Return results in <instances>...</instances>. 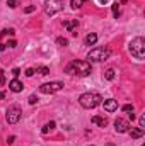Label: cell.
Instances as JSON below:
<instances>
[{
    "mask_svg": "<svg viewBox=\"0 0 145 146\" xmlns=\"http://www.w3.org/2000/svg\"><path fill=\"white\" fill-rule=\"evenodd\" d=\"M79 102H80V106L84 109H94L103 102V97L99 94H96V92H87V94H82L79 97Z\"/></svg>",
    "mask_w": 145,
    "mask_h": 146,
    "instance_id": "3957f363",
    "label": "cell"
},
{
    "mask_svg": "<svg viewBox=\"0 0 145 146\" xmlns=\"http://www.w3.org/2000/svg\"><path fill=\"white\" fill-rule=\"evenodd\" d=\"M2 99H5V92H0V100Z\"/></svg>",
    "mask_w": 145,
    "mask_h": 146,
    "instance_id": "1f68e13d",
    "label": "cell"
},
{
    "mask_svg": "<svg viewBox=\"0 0 145 146\" xmlns=\"http://www.w3.org/2000/svg\"><path fill=\"white\" fill-rule=\"evenodd\" d=\"M128 133L133 139H138V138L144 136V129H140V127H132V129H128Z\"/></svg>",
    "mask_w": 145,
    "mask_h": 146,
    "instance_id": "5bb4252c",
    "label": "cell"
},
{
    "mask_svg": "<svg viewBox=\"0 0 145 146\" xmlns=\"http://www.w3.org/2000/svg\"><path fill=\"white\" fill-rule=\"evenodd\" d=\"M114 76H116V73H114V70H113V68L106 70V73H104V78H106V80H109V82H111V80H114Z\"/></svg>",
    "mask_w": 145,
    "mask_h": 146,
    "instance_id": "e0dca14e",
    "label": "cell"
},
{
    "mask_svg": "<svg viewBox=\"0 0 145 146\" xmlns=\"http://www.w3.org/2000/svg\"><path fill=\"white\" fill-rule=\"evenodd\" d=\"M63 88V82H50V83H43L39 87V92L41 94H55V92H60Z\"/></svg>",
    "mask_w": 145,
    "mask_h": 146,
    "instance_id": "8992f818",
    "label": "cell"
},
{
    "mask_svg": "<svg viewBox=\"0 0 145 146\" xmlns=\"http://www.w3.org/2000/svg\"><path fill=\"white\" fill-rule=\"evenodd\" d=\"M36 72L39 73V75H48V73H50V68H48V66H38Z\"/></svg>",
    "mask_w": 145,
    "mask_h": 146,
    "instance_id": "44dd1931",
    "label": "cell"
},
{
    "mask_svg": "<svg viewBox=\"0 0 145 146\" xmlns=\"http://www.w3.org/2000/svg\"><path fill=\"white\" fill-rule=\"evenodd\" d=\"M123 112H126V114H132V112H133V106H130V104L123 106Z\"/></svg>",
    "mask_w": 145,
    "mask_h": 146,
    "instance_id": "7402d4cb",
    "label": "cell"
},
{
    "mask_svg": "<svg viewBox=\"0 0 145 146\" xmlns=\"http://www.w3.org/2000/svg\"><path fill=\"white\" fill-rule=\"evenodd\" d=\"M128 51H130V54L135 58V60H138V61H142L145 58V39L144 37H135V39H132V42L128 44Z\"/></svg>",
    "mask_w": 145,
    "mask_h": 146,
    "instance_id": "7a4b0ae2",
    "label": "cell"
},
{
    "mask_svg": "<svg viewBox=\"0 0 145 146\" xmlns=\"http://www.w3.org/2000/svg\"><path fill=\"white\" fill-rule=\"evenodd\" d=\"M9 88H10V92L19 94V92H22L24 85H22V82H19L17 78H14V80H10V82H9Z\"/></svg>",
    "mask_w": 145,
    "mask_h": 146,
    "instance_id": "9c48e42d",
    "label": "cell"
},
{
    "mask_svg": "<svg viewBox=\"0 0 145 146\" xmlns=\"http://www.w3.org/2000/svg\"><path fill=\"white\" fill-rule=\"evenodd\" d=\"M17 3H19V0H7V5H9L10 9H15Z\"/></svg>",
    "mask_w": 145,
    "mask_h": 146,
    "instance_id": "603a6c76",
    "label": "cell"
},
{
    "mask_svg": "<svg viewBox=\"0 0 145 146\" xmlns=\"http://www.w3.org/2000/svg\"><path fill=\"white\" fill-rule=\"evenodd\" d=\"M53 127H55V122H53V121H50V122H46V124L43 126L41 133H43V134H46V133H50V131H51Z\"/></svg>",
    "mask_w": 145,
    "mask_h": 146,
    "instance_id": "2e32d148",
    "label": "cell"
},
{
    "mask_svg": "<svg viewBox=\"0 0 145 146\" xmlns=\"http://www.w3.org/2000/svg\"><path fill=\"white\" fill-rule=\"evenodd\" d=\"M99 2H101V3H108L109 0H99Z\"/></svg>",
    "mask_w": 145,
    "mask_h": 146,
    "instance_id": "d6a6232c",
    "label": "cell"
},
{
    "mask_svg": "<svg viewBox=\"0 0 145 146\" xmlns=\"http://www.w3.org/2000/svg\"><path fill=\"white\" fill-rule=\"evenodd\" d=\"M142 146H144V145H142Z\"/></svg>",
    "mask_w": 145,
    "mask_h": 146,
    "instance_id": "836d02e7",
    "label": "cell"
},
{
    "mask_svg": "<svg viewBox=\"0 0 145 146\" xmlns=\"http://www.w3.org/2000/svg\"><path fill=\"white\" fill-rule=\"evenodd\" d=\"M63 9V2L62 0H48L44 3V12L48 15H55L56 12H60Z\"/></svg>",
    "mask_w": 145,
    "mask_h": 146,
    "instance_id": "52a82bcc",
    "label": "cell"
},
{
    "mask_svg": "<svg viewBox=\"0 0 145 146\" xmlns=\"http://www.w3.org/2000/svg\"><path fill=\"white\" fill-rule=\"evenodd\" d=\"M21 117H22V110H21L19 106H10V107L7 109V112H5V119H7L9 124H15V122H19Z\"/></svg>",
    "mask_w": 145,
    "mask_h": 146,
    "instance_id": "5b68a950",
    "label": "cell"
},
{
    "mask_svg": "<svg viewBox=\"0 0 145 146\" xmlns=\"http://www.w3.org/2000/svg\"><path fill=\"white\" fill-rule=\"evenodd\" d=\"M84 42H85V46H94V44L97 42V34H96V33L87 34V36H85V39H84Z\"/></svg>",
    "mask_w": 145,
    "mask_h": 146,
    "instance_id": "7c38bea8",
    "label": "cell"
},
{
    "mask_svg": "<svg viewBox=\"0 0 145 146\" xmlns=\"http://www.w3.org/2000/svg\"><path fill=\"white\" fill-rule=\"evenodd\" d=\"M5 85V76H3V72L0 70V87H3Z\"/></svg>",
    "mask_w": 145,
    "mask_h": 146,
    "instance_id": "4316f807",
    "label": "cell"
},
{
    "mask_svg": "<svg viewBox=\"0 0 145 146\" xmlns=\"http://www.w3.org/2000/svg\"><path fill=\"white\" fill-rule=\"evenodd\" d=\"M26 75H28V76H33V75H34V68H28V70H26Z\"/></svg>",
    "mask_w": 145,
    "mask_h": 146,
    "instance_id": "f546056e",
    "label": "cell"
},
{
    "mask_svg": "<svg viewBox=\"0 0 145 146\" xmlns=\"http://www.w3.org/2000/svg\"><path fill=\"white\" fill-rule=\"evenodd\" d=\"M67 73H70V75H79V76H87V75H91L92 72V68H91V63L89 61H82V60H75L72 61L68 66H67Z\"/></svg>",
    "mask_w": 145,
    "mask_h": 146,
    "instance_id": "6da1fadb",
    "label": "cell"
},
{
    "mask_svg": "<svg viewBox=\"0 0 145 146\" xmlns=\"http://www.w3.org/2000/svg\"><path fill=\"white\" fill-rule=\"evenodd\" d=\"M114 129H116V133H128L130 122L125 121V119H121V117H118V119L114 121Z\"/></svg>",
    "mask_w": 145,
    "mask_h": 146,
    "instance_id": "ba28073f",
    "label": "cell"
},
{
    "mask_svg": "<svg viewBox=\"0 0 145 146\" xmlns=\"http://www.w3.org/2000/svg\"><path fill=\"white\" fill-rule=\"evenodd\" d=\"M113 15H114L116 19L119 17V5H118V2H114V3H113Z\"/></svg>",
    "mask_w": 145,
    "mask_h": 146,
    "instance_id": "ffe728a7",
    "label": "cell"
},
{
    "mask_svg": "<svg viewBox=\"0 0 145 146\" xmlns=\"http://www.w3.org/2000/svg\"><path fill=\"white\" fill-rule=\"evenodd\" d=\"M56 44L62 46V48H65V46H68V39L67 37H56Z\"/></svg>",
    "mask_w": 145,
    "mask_h": 146,
    "instance_id": "d6986e66",
    "label": "cell"
},
{
    "mask_svg": "<svg viewBox=\"0 0 145 146\" xmlns=\"http://www.w3.org/2000/svg\"><path fill=\"white\" fill-rule=\"evenodd\" d=\"M101 104L104 106V110L106 112H114V110L118 109V100H114V99H108V100H104Z\"/></svg>",
    "mask_w": 145,
    "mask_h": 146,
    "instance_id": "30bf717a",
    "label": "cell"
},
{
    "mask_svg": "<svg viewBox=\"0 0 145 146\" xmlns=\"http://www.w3.org/2000/svg\"><path fill=\"white\" fill-rule=\"evenodd\" d=\"M34 10H36V5H29V7H26V9H24V12H26V14H31V12H34Z\"/></svg>",
    "mask_w": 145,
    "mask_h": 146,
    "instance_id": "cb8c5ba5",
    "label": "cell"
},
{
    "mask_svg": "<svg viewBox=\"0 0 145 146\" xmlns=\"http://www.w3.org/2000/svg\"><path fill=\"white\" fill-rule=\"evenodd\" d=\"M92 122L97 124L99 127H106V126H108V119H106V117H101V115H94V117H92Z\"/></svg>",
    "mask_w": 145,
    "mask_h": 146,
    "instance_id": "4fadbf2b",
    "label": "cell"
},
{
    "mask_svg": "<svg viewBox=\"0 0 145 146\" xmlns=\"http://www.w3.org/2000/svg\"><path fill=\"white\" fill-rule=\"evenodd\" d=\"M63 26L68 29V33H70V34L77 36V29H79V22H77V21H65V22H63Z\"/></svg>",
    "mask_w": 145,
    "mask_h": 146,
    "instance_id": "8fae6325",
    "label": "cell"
},
{
    "mask_svg": "<svg viewBox=\"0 0 145 146\" xmlns=\"http://www.w3.org/2000/svg\"><path fill=\"white\" fill-rule=\"evenodd\" d=\"M28 100H29V104H31V106H34V104L38 102V97H36V95H29V99H28Z\"/></svg>",
    "mask_w": 145,
    "mask_h": 146,
    "instance_id": "484cf974",
    "label": "cell"
},
{
    "mask_svg": "<svg viewBox=\"0 0 145 146\" xmlns=\"http://www.w3.org/2000/svg\"><path fill=\"white\" fill-rule=\"evenodd\" d=\"M138 124H140V126H138L140 129H144V127H145V115H140V119H138Z\"/></svg>",
    "mask_w": 145,
    "mask_h": 146,
    "instance_id": "d4e9b609",
    "label": "cell"
},
{
    "mask_svg": "<svg viewBox=\"0 0 145 146\" xmlns=\"http://www.w3.org/2000/svg\"><path fill=\"white\" fill-rule=\"evenodd\" d=\"M12 75H14V76L17 78V76L21 75V70H19V68H14V70H12Z\"/></svg>",
    "mask_w": 145,
    "mask_h": 146,
    "instance_id": "f1b7e54d",
    "label": "cell"
},
{
    "mask_svg": "<svg viewBox=\"0 0 145 146\" xmlns=\"http://www.w3.org/2000/svg\"><path fill=\"white\" fill-rule=\"evenodd\" d=\"M84 2H85V0H70V5H72V9L77 10V9H80V7L84 5Z\"/></svg>",
    "mask_w": 145,
    "mask_h": 146,
    "instance_id": "ac0fdd59",
    "label": "cell"
},
{
    "mask_svg": "<svg viewBox=\"0 0 145 146\" xmlns=\"http://www.w3.org/2000/svg\"><path fill=\"white\" fill-rule=\"evenodd\" d=\"M7 46H9V48H15V46H17V42H15V41L12 39V41H9V42L5 44V48H7Z\"/></svg>",
    "mask_w": 145,
    "mask_h": 146,
    "instance_id": "83f0119b",
    "label": "cell"
},
{
    "mask_svg": "<svg viewBox=\"0 0 145 146\" xmlns=\"http://www.w3.org/2000/svg\"><path fill=\"white\" fill-rule=\"evenodd\" d=\"M14 34H15V31H14V29H3V31L0 33V41H3V39H5L7 36L12 37Z\"/></svg>",
    "mask_w": 145,
    "mask_h": 146,
    "instance_id": "9a60e30c",
    "label": "cell"
},
{
    "mask_svg": "<svg viewBox=\"0 0 145 146\" xmlns=\"http://www.w3.org/2000/svg\"><path fill=\"white\" fill-rule=\"evenodd\" d=\"M14 139H15V136H10V138L7 139V141H9V145H10V143H14Z\"/></svg>",
    "mask_w": 145,
    "mask_h": 146,
    "instance_id": "4dcf8cb0",
    "label": "cell"
},
{
    "mask_svg": "<svg viewBox=\"0 0 145 146\" xmlns=\"http://www.w3.org/2000/svg\"><path fill=\"white\" fill-rule=\"evenodd\" d=\"M109 56H111V49L106 46H97L87 53V60H91V61H104Z\"/></svg>",
    "mask_w": 145,
    "mask_h": 146,
    "instance_id": "277c9868",
    "label": "cell"
}]
</instances>
